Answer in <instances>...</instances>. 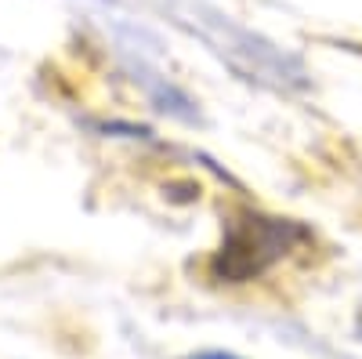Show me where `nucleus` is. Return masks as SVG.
<instances>
[{
  "label": "nucleus",
  "instance_id": "nucleus-1",
  "mask_svg": "<svg viewBox=\"0 0 362 359\" xmlns=\"http://www.w3.org/2000/svg\"><path fill=\"white\" fill-rule=\"evenodd\" d=\"M308 244V229L290 218H272L257 211H239L225 222L221 247L210 258V276L221 283H250L264 276L272 265H279Z\"/></svg>",
  "mask_w": 362,
  "mask_h": 359
},
{
  "label": "nucleus",
  "instance_id": "nucleus-2",
  "mask_svg": "<svg viewBox=\"0 0 362 359\" xmlns=\"http://www.w3.org/2000/svg\"><path fill=\"white\" fill-rule=\"evenodd\" d=\"M185 359H239L232 352H196V355H185Z\"/></svg>",
  "mask_w": 362,
  "mask_h": 359
}]
</instances>
